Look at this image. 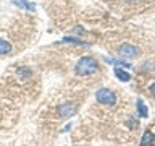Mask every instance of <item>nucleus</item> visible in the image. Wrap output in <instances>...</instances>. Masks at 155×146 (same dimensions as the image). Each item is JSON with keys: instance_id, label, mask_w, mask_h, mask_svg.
Instances as JSON below:
<instances>
[{"instance_id": "f257e3e1", "label": "nucleus", "mask_w": 155, "mask_h": 146, "mask_svg": "<svg viewBox=\"0 0 155 146\" xmlns=\"http://www.w3.org/2000/svg\"><path fill=\"white\" fill-rule=\"evenodd\" d=\"M97 68H99V65H97V62L92 57H81L79 60H78V63H76L74 71L79 76H86V75H92V73H95Z\"/></svg>"}, {"instance_id": "f03ea898", "label": "nucleus", "mask_w": 155, "mask_h": 146, "mask_svg": "<svg viewBox=\"0 0 155 146\" xmlns=\"http://www.w3.org/2000/svg\"><path fill=\"white\" fill-rule=\"evenodd\" d=\"M95 97H97V101H99L100 104H105V106H113L116 102V94L113 91L107 89V88H102V89L97 91Z\"/></svg>"}, {"instance_id": "7ed1b4c3", "label": "nucleus", "mask_w": 155, "mask_h": 146, "mask_svg": "<svg viewBox=\"0 0 155 146\" xmlns=\"http://www.w3.org/2000/svg\"><path fill=\"white\" fill-rule=\"evenodd\" d=\"M58 115L63 117V119H70V117H73L78 112V106L74 104V102H66V104H60L58 106Z\"/></svg>"}, {"instance_id": "20e7f679", "label": "nucleus", "mask_w": 155, "mask_h": 146, "mask_svg": "<svg viewBox=\"0 0 155 146\" xmlns=\"http://www.w3.org/2000/svg\"><path fill=\"white\" fill-rule=\"evenodd\" d=\"M120 54L124 57H136L137 55V47L131 46V44H123V46H120Z\"/></svg>"}, {"instance_id": "39448f33", "label": "nucleus", "mask_w": 155, "mask_h": 146, "mask_svg": "<svg viewBox=\"0 0 155 146\" xmlns=\"http://www.w3.org/2000/svg\"><path fill=\"white\" fill-rule=\"evenodd\" d=\"M155 144V135L150 130H145L140 140V146H153Z\"/></svg>"}, {"instance_id": "423d86ee", "label": "nucleus", "mask_w": 155, "mask_h": 146, "mask_svg": "<svg viewBox=\"0 0 155 146\" xmlns=\"http://www.w3.org/2000/svg\"><path fill=\"white\" fill-rule=\"evenodd\" d=\"M12 52V44L5 39H0V55H7Z\"/></svg>"}, {"instance_id": "0eeeda50", "label": "nucleus", "mask_w": 155, "mask_h": 146, "mask_svg": "<svg viewBox=\"0 0 155 146\" xmlns=\"http://www.w3.org/2000/svg\"><path fill=\"white\" fill-rule=\"evenodd\" d=\"M115 76L118 78L120 81H129L131 80V75L128 71H124V70H121V68H115Z\"/></svg>"}, {"instance_id": "6e6552de", "label": "nucleus", "mask_w": 155, "mask_h": 146, "mask_svg": "<svg viewBox=\"0 0 155 146\" xmlns=\"http://www.w3.org/2000/svg\"><path fill=\"white\" fill-rule=\"evenodd\" d=\"M137 112H139V115L142 117V119H145V117L149 115V110H147V107H145V104L142 101H137Z\"/></svg>"}, {"instance_id": "1a4fd4ad", "label": "nucleus", "mask_w": 155, "mask_h": 146, "mask_svg": "<svg viewBox=\"0 0 155 146\" xmlns=\"http://www.w3.org/2000/svg\"><path fill=\"white\" fill-rule=\"evenodd\" d=\"M61 42H70V44H79V46H86L84 41H79V39H74V37H65Z\"/></svg>"}, {"instance_id": "9d476101", "label": "nucleus", "mask_w": 155, "mask_h": 146, "mask_svg": "<svg viewBox=\"0 0 155 146\" xmlns=\"http://www.w3.org/2000/svg\"><path fill=\"white\" fill-rule=\"evenodd\" d=\"M150 91H152V94H153V96H155V85H153V86H152V88H150Z\"/></svg>"}]
</instances>
